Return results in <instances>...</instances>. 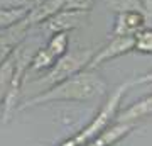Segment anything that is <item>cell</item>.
Instances as JSON below:
<instances>
[{
    "label": "cell",
    "instance_id": "d6986e66",
    "mask_svg": "<svg viewBox=\"0 0 152 146\" xmlns=\"http://www.w3.org/2000/svg\"><path fill=\"white\" fill-rule=\"evenodd\" d=\"M140 7L147 19H152V0H140Z\"/></svg>",
    "mask_w": 152,
    "mask_h": 146
},
{
    "label": "cell",
    "instance_id": "277c9868",
    "mask_svg": "<svg viewBox=\"0 0 152 146\" xmlns=\"http://www.w3.org/2000/svg\"><path fill=\"white\" fill-rule=\"evenodd\" d=\"M132 51H134V36H112V39L108 43L95 51V54L90 60L86 68L95 70L96 66H100L105 61L124 56V54L132 53Z\"/></svg>",
    "mask_w": 152,
    "mask_h": 146
},
{
    "label": "cell",
    "instance_id": "e0dca14e",
    "mask_svg": "<svg viewBox=\"0 0 152 146\" xmlns=\"http://www.w3.org/2000/svg\"><path fill=\"white\" fill-rule=\"evenodd\" d=\"M93 4H95V0H66L64 9H75V10L90 12Z\"/></svg>",
    "mask_w": 152,
    "mask_h": 146
},
{
    "label": "cell",
    "instance_id": "4fadbf2b",
    "mask_svg": "<svg viewBox=\"0 0 152 146\" xmlns=\"http://www.w3.org/2000/svg\"><path fill=\"white\" fill-rule=\"evenodd\" d=\"M14 70H15V49H14V53L0 65V107H2L4 99H5L7 92H9Z\"/></svg>",
    "mask_w": 152,
    "mask_h": 146
},
{
    "label": "cell",
    "instance_id": "7a4b0ae2",
    "mask_svg": "<svg viewBox=\"0 0 152 146\" xmlns=\"http://www.w3.org/2000/svg\"><path fill=\"white\" fill-rule=\"evenodd\" d=\"M96 48H85V49H75V51H66L63 56H59L56 63L53 65V68H49L48 73L42 78H37L34 82H29L27 88H36L39 92L48 90L49 87L56 85L59 82L69 78L71 75H75L78 71L85 70L90 63V60L93 58ZM36 95V93H34Z\"/></svg>",
    "mask_w": 152,
    "mask_h": 146
},
{
    "label": "cell",
    "instance_id": "ac0fdd59",
    "mask_svg": "<svg viewBox=\"0 0 152 146\" xmlns=\"http://www.w3.org/2000/svg\"><path fill=\"white\" fill-rule=\"evenodd\" d=\"M144 83H152V71H149L142 76H135V78L130 80V85H144Z\"/></svg>",
    "mask_w": 152,
    "mask_h": 146
},
{
    "label": "cell",
    "instance_id": "8fae6325",
    "mask_svg": "<svg viewBox=\"0 0 152 146\" xmlns=\"http://www.w3.org/2000/svg\"><path fill=\"white\" fill-rule=\"evenodd\" d=\"M31 7L29 5H10V7H0V31L19 24L26 19Z\"/></svg>",
    "mask_w": 152,
    "mask_h": 146
},
{
    "label": "cell",
    "instance_id": "8992f818",
    "mask_svg": "<svg viewBox=\"0 0 152 146\" xmlns=\"http://www.w3.org/2000/svg\"><path fill=\"white\" fill-rule=\"evenodd\" d=\"M29 24L20 21L19 24L0 31V65L14 53V49L29 36Z\"/></svg>",
    "mask_w": 152,
    "mask_h": 146
},
{
    "label": "cell",
    "instance_id": "7c38bea8",
    "mask_svg": "<svg viewBox=\"0 0 152 146\" xmlns=\"http://www.w3.org/2000/svg\"><path fill=\"white\" fill-rule=\"evenodd\" d=\"M54 54L51 53L46 46H39L36 48L31 63H29V73H37V71H48L49 68H53V65L56 63Z\"/></svg>",
    "mask_w": 152,
    "mask_h": 146
},
{
    "label": "cell",
    "instance_id": "52a82bcc",
    "mask_svg": "<svg viewBox=\"0 0 152 146\" xmlns=\"http://www.w3.org/2000/svg\"><path fill=\"white\" fill-rule=\"evenodd\" d=\"M88 12L85 10H75V9H61L58 14H54L53 17H49L44 22L48 31L51 34L54 33H69L71 29H75L85 21Z\"/></svg>",
    "mask_w": 152,
    "mask_h": 146
},
{
    "label": "cell",
    "instance_id": "5b68a950",
    "mask_svg": "<svg viewBox=\"0 0 152 146\" xmlns=\"http://www.w3.org/2000/svg\"><path fill=\"white\" fill-rule=\"evenodd\" d=\"M147 16L142 10H122L117 12L112 29V36H135L147 24Z\"/></svg>",
    "mask_w": 152,
    "mask_h": 146
},
{
    "label": "cell",
    "instance_id": "6da1fadb",
    "mask_svg": "<svg viewBox=\"0 0 152 146\" xmlns=\"http://www.w3.org/2000/svg\"><path fill=\"white\" fill-rule=\"evenodd\" d=\"M107 92V82L95 70L85 68L69 78L49 87L48 90L39 92L29 97L22 105H17V110H26L53 102H90L93 99L103 97Z\"/></svg>",
    "mask_w": 152,
    "mask_h": 146
},
{
    "label": "cell",
    "instance_id": "9c48e42d",
    "mask_svg": "<svg viewBox=\"0 0 152 146\" xmlns=\"http://www.w3.org/2000/svg\"><path fill=\"white\" fill-rule=\"evenodd\" d=\"M64 4H66V0H42V2H39L37 5L29 9L24 21L29 24V27L37 26V24H44L49 17H53L61 9H64Z\"/></svg>",
    "mask_w": 152,
    "mask_h": 146
},
{
    "label": "cell",
    "instance_id": "30bf717a",
    "mask_svg": "<svg viewBox=\"0 0 152 146\" xmlns=\"http://www.w3.org/2000/svg\"><path fill=\"white\" fill-rule=\"evenodd\" d=\"M152 114V95H147L142 100L135 102L129 109H125L124 112L115 116L113 122H137V119H142L145 116Z\"/></svg>",
    "mask_w": 152,
    "mask_h": 146
},
{
    "label": "cell",
    "instance_id": "9a60e30c",
    "mask_svg": "<svg viewBox=\"0 0 152 146\" xmlns=\"http://www.w3.org/2000/svg\"><path fill=\"white\" fill-rule=\"evenodd\" d=\"M134 51L152 54V27H144L134 36Z\"/></svg>",
    "mask_w": 152,
    "mask_h": 146
},
{
    "label": "cell",
    "instance_id": "3957f363",
    "mask_svg": "<svg viewBox=\"0 0 152 146\" xmlns=\"http://www.w3.org/2000/svg\"><path fill=\"white\" fill-rule=\"evenodd\" d=\"M130 87H132L130 80L120 83L113 92L110 93V97L107 99V102L102 105V109L98 110L96 116L91 119V122H90L86 127H83V129L80 131L78 134H75L73 138L63 141L59 146H85L88 141H91L98 133H102L103 129H107V127L115 121V116L118 114V107H120V104H122V99L125 97V93H127V90H129Z\"/></svg>",
    "mask_w": 152,
    "mask_h": 146
},
{
    "label": "cell",
    "instance_id": "ba28073f",
    "mask_svg": "<svg viewBox=\"0 0 152 146\" xmlns=\"http://www.w3.org/2000/svg\"><path fill=\"white\" fill-rule=\"evenodd\" d=\"M135 124L137 122H112L107 129L98 133L85 146H113L130 134L135 129Z\"/></svg>",
    "mask_w": 152,
    "mask_h": 146
},
{
    "label": "cell",
    "instance_id": "5bb4252c",
    "mask_svg": "<svg viewBox=\"0 0 152 146\" xmlns=\"http://www.w3.org/2000/svg\"><path fill=\"white\" fill-rule=\"evenodd\" d=\"M68 46H69V36H68V33L51 34V38H49L48 44H46V48L54 54L56 58L63 56V54L68 51Z\"/></svg>",
    "mask_w": 152,
    "mask_h": 146
},
{
    "label": "cell",
    "instance_id": "2e32d148",
    "mask_svg": "<svg viewBox=\"0 0 152 146\" xmlns=\"http://www.w3.org/2000/svg\"><path fill=\"white\" fill-rule=\"evenodd\" d=\"M107 5L115 12L122 10H142L140 0H105ZM144 12V10H142Z\"/></svg>",
    "mask_w": 152,
    "mask_h": 146
}]
</instances>
